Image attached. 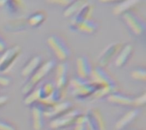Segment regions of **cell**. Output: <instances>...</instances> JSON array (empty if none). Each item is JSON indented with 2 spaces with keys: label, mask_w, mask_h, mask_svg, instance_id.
Masks as SVG:
<instances>
[{
  "label": "cell",
  "mask_w": 146,
  "mask_h": 130,
  "mask_svg": "<svg viewBox=\"0 0 146 130\" xmlns=\"http://www.w3.org/2000/svg\"><path fill=\"white\" fill-rule=\"evenodd\" d=\"M92 14V6L89 3L86 4L80 10H79L74 15H73V18L71 20V29L74 26H76L81 21L87 20L91 17Z\"/></svg>",
  "instance_id": "obj_18"
},
{
  "label": "cell",
  "mask_w": 146,
  "mask_h": 130,
  "mask_svg": "<svg viewBox=\"0 0 146 130\" xmlns=\"http://www.w3.org/2000/svg\"><path fill=\"white\" fill-rule=\"evenodd\" d=\"M146 102V93L143 92L140 95L134 96L133 100V107H142Z\"/></svg>",
  "instance_id": "obj_27"
},
{
  "label": "cell",
  "mask_w": 146,
  "mask_h": 130,
  "mask_svg": "<svg viewBox=\"0 0 146 130\" xmlns=\"http://www.w3.org/2000/svg\"><path fill=\"white\" fill-rule=\"evenodd\" d=\"M38 88L39 91V100H47L50 97V95H52L56 87L55 86L53 82L47 81L40 85H38Z\"/></svg>",
  "instance_id": "obj_20"
},
{
  "label": "cell",
  "mask_w": 146,
  "mask_h": 130,
  "mask_svg": "<svg viewBox=\"0 0 146 130\" xmlns=\"http://www.w3.org/2000/svg\"><path fill=\"white\" fill-rule=\"evenodd\" d=\"M98 23L94 20H92L91 18H89L79 23L76 26L73 27L72 30L78 31L85 34H92L98 30Z\"/></svg>",
  "instance_id": "obj_19"
},
{
  "label": "cell",
  "mask_w": 146,
  "mask_h": 130,
  "mask_svg": "<svg viewBox=\"0 0 146 130\" xmlns=\"http://www.w3.org/2000/svg\"><path fill=\"white\" fill-rule=\"evenodd\" d=\"M9 101V97L6 95H0V108L3 107Z\"/></svg>",
  "instance_id": "obj_31"
},
{
  "label": "cell",
  "mask_w": 146,
  "mask_h": 130,
  "mask_svg": "<svg viewBox=\"0 0 146 130\" xmlns=\"http://www.w3.org/2000/svg\"><path fill=\"white\" fill-rule=\"evenodd\" d=\"M0 130H16V128L11 123L0 119Z\"/></svg>",
  "instance_id": "obj_29"
},
{
  "label": "cell",
  "mask_w": 146,
  "mask_h": 130,
  "mask_svg": "<svg viewBox=\"0 0 146 130\" xmlns=\"http://www.w3.org/2000/svg\"><path fill=\"white\" fill-rule=\"evenodd\" d=\"M7 43L6 41L0 36V54H3L7 49Z\"/></svg>",
  "instance_id": "obj_32"
},
{
  "label": "cell",
  "mask_w": 146,
  "mask_h": 130,
  "mask_svg": "<svg viewBox=\"0 0 146 130\" xmlns=\"http://www.w3.org/2000/svg\"><path fill=\"white\" fill-rule=\"evenodd\" d=\"M46 43L56 59L59 62L66 61L70 56V49L68 46L65 40L56 34H52L47 37Z\"/></svg>",
  "instance_id": "obj_4"
},
{
  "label": "cell",
  "mask_w": 146,
  "mask_h": 130,
  "mask_svg": "<svg viewBox=\"0 0 146 130\" xmlns=\"http://www.w3.org/2000/svg\"><path fill=\"white\" fill-rule=\"evenodd\" d=\"M86 115V123L89 130H105V120L104 118L98 108H90L87 110Z\"/></svg>",
  "instance_id": "obj_9"
},
{
  "label": "cell",
  "mask_w": 146,
  "mask_h": 130,
  "mask_svg": "<svg viewBox=\"0 0 146 130\" xmlns=\"http://www.w3.org/2000/svg\"><path fill=\"white\" fill-rule=\"evenodd\" d=\"M12 83V78L4 74V73H0V88H6L9 86Z\"/></svg>",
  "instance_id": "obj_28"
},
{
  "label": "cell",
  "mask_w": 146,
  "mask_h": 130,
  "mask_svg": "<svg viewBox=\"0 0 146 130\" xmlns=\"http://www.w3.org/2000/svg\"><path fill=\"white\" fill-rule=\"evenodd\" d=\"M21 53V49L18 45L7 48L0 56V73L8 72Z\"/></svg>",
  "instance_id": "obj_6"
},
{
  "label": "cell",
  "mask_w": 146,
  "mask_h": 130,
  "mask_svg": "<svg viewBox=\"0 0 146 130\" xmlns=\"http://www.w3.org/2000/svg\"><path fill=\"white\" fill-rule=\"evenodd\" d=\"M140 114V109L137 107H132L123 113L115 122V130H126L127 128L132 124Z\"/></svg>",
  "instance_id": "obj_11"
},
{
  "label": "cell",
  "mask_w": 146,
  "mask_h": 130,
  "mask_svg": "<svg viewBox=\"0 0 146 130\" xmlns=\"http://www.w3.org/2000/svg\"><path fill=\"white\" fill-rule=\"evenodd\" d=\"M76 76L83 79H90L93 69L92 64L86 55H80L76 59Z\"/></svg>",
  "instance_id": "obj_13"
},
{
  "label": "cell",
  "mask_w": 146,
  "mask_h": 130,
  "mask_svg": "<svg viewBox=\"0 0 146 130\" xmlns=\"http://www.w3.org/2000/svg\"><path fill=\"white\" fill-rule=\"evenodd\" d=\"M43 63L42 57L40 55H34L25 64L21 71V76L24 78H28L31 75H33L38 68Z\"/></svg>",
  "instance_id": "obj_16"
},
{
  "label": "cell",
  "mask_w": 146,
  "mask_h": 130,
  "mask_svg": "<svg viewBox=\"0 0 146 130\" xmlns=\"http://www.w3.org/2000/svg\"><path fill=\"white\" fill-rule=\"evenodd\" d=\"M90 80L96 83L98 88L108 91L110 94L118 91L119 86L113 77L105 70L104 67L98 66H93Z\"/></svg>",
  "instance_id": "obj_3"
},
{
  "label": "cell",
  "mask_w": 146,
  "mask_h": 130,
  "mask_svg": "<svg viewBox=\"0 0 146 130\" xmlns=\"http://www.w3.org/2000/svg\"><path fill=\"white\" fill-rule=\"evenodd\" d=\"M6 1H7V0H0V8L5 5V3H6Z\"/></svg>",
  "instance_id": "obj_34"
},
{
  "label": "cell",
  "mask_w": 146,
  "mask_h": 130,
  "mask_svg": "<svg viewBox=\"0 0 146 130\" xmlns=\"http://www.w3.org/2000/svg\"><path fill=\"white\" fill-rule=\"evenodd\" d=\"M68 87L72 97L80 101L92 98L98 89V86L90 79H83L77 76L69 80Z\"/></svg>",
  "instance_id": "obj_1"
},
{
  "label": "cell",
  "mask_w": 146,
  "mask_h": 130,
  "mask_svg": "<svg viewBox=\"0 0 146 130\" xmlns=\"http://www.w3.org/2000/svg\"><path fill=\"white\" fill-rule=\"evenodd\" d=\"M56 65V61L55 60H48L43 62L41 66L38 68V70L28 78H27V81L21 88L22 94L27 95L35 87L39 85V83L55 69Z\"/></svg>",
  "instance_id": "obj_2"
},
{
  "label": "cell",
  "mask_w": 146,
  "mask_h": 130,
  "mask_svg": "<svg viewBox=\"0 0 146 130\" xmlns=\"http://www.w3.org/2000/svg\"><path fill=\"white\" fill-rule=\"evenodd\" d=\"M80 113L81 112L80 111L73 108L67 113H65L58 118H56L54 119H51L50 123V128L51 129L56 130L68 129L74 125L76 118Z\"/></svg>",
  "instance_id": "obj_5"
},
{
  "label": "cell",
  "mask_w": 146,
  "mask_h": 130,
  "mask_svg": "<svg viewBox=\"0 0 146 130\" xmlns=\"http://www.w3.org/2000/svg\"><path fill=\"white\" fill-rule=\"evenodd\" d=\"M101 3H114V2H117V1H122V0H99Z\"/></svg>",
  "instance_id": "obj_33"
},
{
  "label": "cell",
  "mask_w": 146,
  "mask_h": 130,
  "mask_svg": "<svg viewBox=\"0 0 146 130\" xmlns=\"http://www.w3.org/2000/svg\"><path fill=\"white\" fill-rule=\"evenodd\" d=\"M126 130H137V129H126Z\"/></svg>",
  "instance_id": "obj_35"
},
{
  "label": "cell",
  "mask_w": 146,
  "mask_h": 130,
  "mask_svg": "<svg viewBox=\"0 0 146 130\" xmlns=\"http://www.w3.org/2000/svg\"><path fill=\"white\" fill-rule=\"evenodd\" d=\"M44 14L42 13H34L30 15L27 19V24L33 27L39 26L44 20Z\"/></svg>",
  "instance_id": "obj_26"
},
{
  "label": "cell",
  "mask_w": 146,
  "mask_h": 130,
  "mask_svg": "<svg viewBox=\"0 0 146 130\" xmlns=\"http://www.w3.org/2000/svg\"><path fill=\"white\" fill-rule=\"evenodd\" d=\"M87 3H88L86 0H74L68 6H67V9L63 12V15L65 17L73 16Z\"/></svg>",
  "instance_id": "obj_22"
},
{
  "label": "cell",
  "mask_w": 146,
  "mask_h": 130,
  "mask_svg": "<svg viewBox=\"0 0 146 130\" xmlns=\"http://www.w3.org/2000/svg\"><path fill=\"white\" fill-rule=\"evenodd\" d=\"M133 100L134 96L126 95L119 91L113 92L106 97V100L110 104L121 107H133Z\"/></svg>",
  "instance_id": "obj_12"
},
{
  "label": "cell",
  "mask_w": 146,
  "mask_h": 130,
  "mask_svg": "<svg viewBox=\"0 0 146 130\" xmlns=\"http://www.w3.org/2000/svg\"><path fill=\"white\" fill-rule=\"evenodd\" d=\"M122 17L125 23L134 35L141 37L145 34L146 29L145 22L137 14L133 12L127 11L122 14Z\"/></svg>",
  "instance_id": "obj_7"
},
{
  "label": "cell",
  "mask_w": 146,
  "mask_h": 130,
  "mask_svg": "<svg viewBox=\"0 0 146 130\" xmlns=\"http://www.w3.org/2000/svg\"><path fill=\"white\" fill-rule=\"evenodd\" d=\"M39 100H40V98H39V91H38V88L37 86L32 91H30L28 94L25 95L23 103L27 106H32L33 105L36 104Z\"/></svg>",
  "instance_id": "obj_23"
},
{
  "label": "cell",
  "mask_w": 146,
  "mask_h": 130,
  "mask_svg": "<svg viewBox=\"0 0 146 130\" xmlns=\"http://www.w3.org/2000/svg\"><path fill=\"white\" fill-rule=\"evenodd\" d=\"M123 46V44L121 43H110V45H108L100 54V55L98 56V64L100 66L102 67H105L107 66L110 61L115 58V56L117 55V54L119 53L120 49H121V47Z\"/></svg>",
  "instance_id": "obj_10"
},
{
  "label": "cell",
  "mask_w": 146,
  "mask_h": 130,
  "mask_svg": "<svg viewBox=\"0 0 146 130\" xmlns=\"http://www.w3.org/2000/svg\"><path fill=\"white\" fill-rule=\"evenodd\" d=\"M0 89H1V88H0Z\"/></svg>",
  "instance_id": "obj_36"
},
{
  "label": "cell",
  "mask_w": 146,
  "mask_h": 130,
  "mask_svg": "<svg viewBox=\"0 0 146 130\" xmlns=\"http://www.w3.org/2000/svg\"><path fill=\"white\" fill-rule=\"evenodd\" d=\"M131 77L136 81H139L142 83L146 82V69L145 67H136L132 70Z\"/></svg>",
  "instance_id": "obj_24"
},
{
  "label": "cell",
  "mask_w": 146,
  "mask_h": 130,
  "mask_svg": "<svg viewBox=\"0 0 146 130\" xmlns=\"http://www.w3.org/2000/svg\"><path fill=\"white\" fill-rule=\"evenodd\" d=\"M133 52V48L130 43H127L121 47L119 53L115 58V65L118 68L123 67L129 60Z\"/></svg>",
  "instance_id": "obj_17"
},
{
  "label": "cell",
  "mask_w": 146,
  "mask_h": 130,
  "mask_svg": "<svg viewBox=\"0 0 146 130\" xmlns=\"http://www.w3.org/2000/svg\"><path fill=\"white\" fill-rule=\"evenodd\" d=\"M73 108H74L73 104L70 101L63 100L58 103L54 104L50 108H49L47 111H45L44 118L51 120V119H54L56 118H58V117L67 113Z\"/></svg>",
  "instance_id": "obj_14"
},
{
  "label": "cell",
  "mask_w": 146,
  "mask_h": 130,
  "mask_svg": "<svg viewBox=\"0 0 146 130\" xmlns=\"http://www.w3.org/2000/svg\"><path fill=\"white\" fill-rule=\"evenodd\" d=\"M31 107V123L33 130H42L44 126V111L38 105L34 104Z\"/></svg>",
  "instance_id": "obj_15"
},
{
  "label": "cell",
  "mask_w": 146,
  "mask_h": 130,
  "mask_svg": "<svg viewBox=\"0 0 146 130\" xmlns=\"http://www.w3.org/2000/svg\"><path fill=\"white\" fill-rule=\"evenodd\" d=\"M55 77L54 84L55 86L62 90H66L69 83V75H68V66L66 61L56 63L55 66Z\"/></svg>",
  "instance_id": "obj_8"
},
{
  "label": "cell",
  "mask_w": 146,
  "mask_h": 130,
  "mask_svg": "<svg viewBox=\"0 0 146 130\" xmlns=\"http://www.w3.org/2000/svg\"><path fill=\"white\" fill-rule=\"evenodd\" d=\"M71 130H89L86 123V115L80 113L75 119L74 125L72 126Z\"/></svg>",
  "instance_id": "obj_25"
},
{
  "label": "cell",
  "mask_w": 146,
  "mask_h": 130,
  "mask_svg": "<svg viewBox=\"0 0 146 130\" xmlns=\"http://www.w3.org/2000/svg\"><path fill=\"white\" fill-rule=\"evenodd\" d=\"M74 0H47L48 3L60 5V6H68Z\"/></svg>",
  "instance_id": "obj_30"
},
{
  "label": "cell",
  "mask_w": 146,
  "mask_h": 130,
  "mask_svg": "<svg viewBox=\"0 0 146 130\" xmlns=\"http://www.w3.org/2000/svg\"><path fill=\"white\" fill-rule=\"evenodd\" d=\"M141 0H122L121 3H119L113 9V13L115 15L123 14L125 12H127L128 9L138 4Z\"/></svg>",
  "instance_id": "obj_21"
}]
</instances>
